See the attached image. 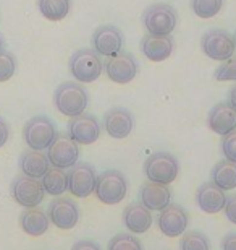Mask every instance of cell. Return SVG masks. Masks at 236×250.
I'll return each mask as SVG.
<instances>
[{
	"instance_id": "obj_37",
	"label": "cell",
	"mask_w": 236,
	"mask_h": 250,
	"mask_svg": "<svg viewBox=\"0 0 236 250\" xmlns=\"http://www.w3.org/2000/svg\"><path fill=\"white\" fill-rule=\"evenodd\" d=\"M228 103L236 109V84L230 89V94H228Z\"/></svg>"
},
{
	"instance_id": "obj_21",
	"label": "cell",
	"mask_w": 236,
	"mask_h": 250,
	"mask_svg": "<svg viewBox=\"0 0 236 250\" xmlns=\"http://www.w3.org/2000/svg\"><path fill=\"white\" fill-rule=\"evenodd\" d=\"M173 39L170 36H155V34H145L141 41V51L149 61L163 62L173 54Z\"/></svg>"
},
{
	"instance_id": "obj_4",
	"label": "cell",
	"mask_w": 236,
	"mask_h": 250,
	"mask_svg": "<svg viewBox=\"0 0 236 250\" xmlns=\"http://www.w3.org/2000/svg\"><path fill=\"white\" fill-rule=\"evenodd\" d=\"M178 159L167 151H159L149 156L144 163V174L150 182L170 186L178 177Z\"/></svg>"
},
{
	"instance_id": "obj_36",
	"label": "cell",
	"mask_w": 236,
	"mask_h": 250,
	"mask_svg": "<svg viewBox=\"0 0 236 250\" xmlns=\"http://www.w3.org/2000/svg\"><path fill=\"white\" fill-rule=\"evenodd\" d=\"M222 249L223 250H236V232L228 234V236L223 239Z\"/></svg>"
},
{
	"instance_id": "obj_17",
	"label": "cell",
	"mask_w": 236,
	"mask_h": 250,
	"mask_svg": "<svg viewBox=\"0 0 236 250\" xmlns=\"http://www.w3.org/2000/svg\"><path fill=\"white\" fill-rule=\"evenodd\" d=\"M227 195L225 190L215 186L214 182H205L199 187L196 193V203L198 207L207 214H217L225 208L227 203Z\"/></svg>"
},
{
	"instance_id": "obj_35",
	"label": "cell",
	"mask_w": 236,
	"mask_h": 250,
	"mask_svg": "<svg viewBox=\"0 0 236 250\" xmlns=\"http://www.w3.org/2000/svg\"><path fill=\"white\" fill-rule=\"evenodd\" d=\"M72 250H100V247L95 244L94 241H89V239H83V241H78Z\"/></svg>"
},
{
	"instance_id": "obj_7",
	"label": "cell",
	"mask_w": 236,
	"mask_h": 250,
	"mask_svg": "<svg viewBox=\"0 0 236 250\" xmlns=\"http://www.w3.org/2000/svg\"><path fill=\"white\" fill-rule=\"evenodd\" d=\"M47 158L50 166L58 169H70L78 163L79 148L78 143L65 133H57L54 142L47 148Z\"/></svg>"
},
{
	"instance_id": "obj_16",
	"label": "cell",
	"mask_w": 236,
	"mask_h": 250,
	"mask_svg": "<svg viewBox=\"0 0 236 250\" xmlns=\"http://www.w3.org/2000/svg\"><path fill=\"white\" fill-rule=\"evenodd\" d=\"M104 127L115 140L127 138L134 128L133 114L125 107H113L104 116Z\"/></svg>"
},
{
	"instance_id": "obj_19",
	"label": "cell",
	"mask_w": 236,
	"mask_h": 250,
	"mask_svg": "<svg viewBox=\"0 0 236 250\" xmlns=\"http://www.w3.org/2000/svg\"><path fill=\"white\" fill-rule=\"evenodd\" d=\"M209 127L217 135L232 133L236 130V109L230 103H218L209 114Z\"/></svg>"
},
{
	"instance_id": "obj_20",
	"label": "cell",
	"mask_w": 236,
	"mask_h": 250,
	"mask_svg": "<svg viewBox=\"0 0 236 250\" xmlns=\"http://www.w3.org/2000/svg\"><path fill=\"white\" fill-rule=\"evenodd\" d=\"M123 223L133 234H144L152 226V211L141 202L129 203L123 211Z\"/></svg>"
},
{
	"instance_id": "obj_24",
	"label": "cell",
	"mask_w": 236,
	"mask_h": 250,
	"mask_svg": "<svg viewBox=\"0 0 236 250\" xmlns=\"http://www.w3.org/2000/svg\"><path fill=\"white\" fill-rule=\"evenodd\" d=\"M212 182L225 192L236 188V163L223 159L218 161L212 169Z\"/></svg>"
},
{
	"instance_id": "obj_33",
	"label": "cell",
	"mask_w": 236,
	"mask_h": 250,
	"mask_svg": "<svg viewBox=\"0 0 236 250\" xmlns=\"http://www.w3.org/2000/svg\"><path fill=\"white\" fill-rule=\"evenodd\" d=\"M225 216L230 223L236 224V195L227 198V203H225Z\"/></svg>"
},
{
	"instance_id": "obj_6",
	"label": "cell",
	"mask_w": 236,
	"mask_h": 250,
	"mask_svg": "<svg viewBox=\"0 0 236 250\" xmlns=\"http://www.w3.org/2000/svg\"><path fill=\"white\" fill-rule=\"evenodd\" d=\"M55 137H57V128L47 116H36L24 124L23 138L29 149L44 151L50 146Z\"/></svg>"
},
{
	"instance_id": "obj_5",
	"label": "cell",
	"mask_w": 236,
	"mask_h": 250,
	"mask_svg": "<svg viewBox=\"0 0 236 250\" xmlns=\"http://www.w3.org/2000/svg\"><path fill=\"white\" fill-rule=\"evenodd\" d=\"M102 61L94 49H79L70 59V73L78 83H92L102 73Z\"/></svg>"
},
{
	"instance_id": "obj_10",
	"label": "cell",
	"mask_w": 236,
	"mask_h": 250,
	"mask_svg": "<svg viewBox=\"0 0 236 250\" xmlns=\"http://www.w3.org/2000/svg\"><path fill=\"white\" fill-rule=\"evenodd\" d=\"M204 54L212 61L225 62L233 57L235 41L225 29H210L202 36L200 41Z\"/></svg>"
},
{
	"instance_id": "obj_38",
	"label": "cell",
	"mask_w": 236,
	"mask_h": 250,
	"mask_svg": "<svg viewBox=\"0 0 236 250\" xmlns=\"http://www.w3.org/2000/svg\"><path fill=\"white\" fill-rule=\"evenodd\" d=\"M0 51H3V38H2V34H0Z\"/></svg>"
},
{
	"instance_id": "obj_32",
	"label": "cell",
	"mask_w": 236,
	"mask_h": 250,
	"mask_svg": "<svg viewBox=\"0 0 236 250\" xmlns=\"http://www.w3.org/2000/svg\"><path fill=\"white\" fill-rule=\"evenodd\" d=\"M222 153L225 159L228 161L236 163V130H233L232 133L225 135L222 140Z\"/></svg>"
},
{
	"instance_id": "obj_23",
	"label": "cell",
	"mask_w": 236,
	"mask_h": 250,
	"mask_svg": "<svg viewBox=\"0 0 236 250\" xmlns=\"http://www.w3.org/2000/svg\"><path fill=\"white\" fill-rule=\"evenodd\" d=\"M50 163L46 153L37 151V149H28L19 158V169L24 176L42 179V176L49 171Z\"/></svg>"
},
{
	"instance_id": "obj_13",
	"label": "cell",
	"mask_w": 236,
	"mask_h": 250,
	"mask_svg": "<svg viewBox=\"0 0 236 250\" xmlns=\"http://www.w3.org/2000/svg\"><path fill=\"white\" fill-rule=\"evenodd\" d=\"M49 219L54 226L62 231L73 229L79 221V208L78 205L70 198L57 197L49 205Z\"/></svg>"
},
{
	"instance_id": "obj_30",
	"label": "cell",
	"mask_w": 236,
	"mask_h": 250,
	"mask_svg": "<svg viewBox=\"0 0 236 250\" xmlns=\"http://www.w3.org/2000/svg\"><path fill=\"white\" fill-rule=\"evenodd\" d=\"M17 72V61L10 52L0 51V83L8 82Z\"/></svg>"
},
{
	"instance_id": "obj_14",
	"label": "cell",
	"mask_w": 236,
	"mask_h": 250,
	"mask_svg": "<svg viewBox=\"0 0 236 250\" xmlns=\"http://www.w3.org/2000/svg\"><path fill=\"white\" fill-rule=\"evenodd\" d=\"M125 46V36L113 24H104L92 34V49L99 56L110 57L120 52Z\"/></svg>"
},
{
	"instance_id": "obj_31",
	"label": "cell",
	"mask_w": 236,
	"mask_h": 250,
	"mask_svg": "<svg viewBox=\"0 0 236 250\" xmlns=\"http://www.w3.org/2000/svg\"><path fill=\"white\" fill-rule=\"evenodd\" d=\"M214 78L217 82H236V59H228L215 70Z\"/></svg>"
},
{
	"instance_id": "obj_26",
	"label": "cell",
	"mask_w": 236,
	"mask_h": 250,
	"mask_svg": "<svg viewBox=\"0 0 236 250\" xmlns=\"http://www.w3.org/2000/svg\"><path fill=\"white\" fill-rule=\"evenodd\" d=\"M39 12L49 21H62L72 8V0H37Z\"/></svg>"
},
{
	"instance_id": "obj_18",
	"label": "cell",
	"mask_w": 236,
	"mask_h": 250,
	"mask_svg": "<svg viewBox=\"0 0 236 250\" xmlns=\"http://www.w3.org/2000/svg\"><path fill=\"white\" fill-rule=\"evenodd\" d=\"M141 203L150 211H162L172 203V190L165 184L157 182H145L141 187Z\"/></svg>"
},
{
	"instance_id": "obj_28",
	"label": "cell",
	"mask_w": 236,
	"mask_h": 250,
	"mask_svg": "<svg viewBox=\"0 0 236 250\" xmlns=\"http://www.w3.org/2000/svg\"><path fill=\"white\" fill-rule=\"evenodd\" d=\"M180 249L182 250H210V244L205 234L199 231H188L182 236Z\"/></svg>"
},
{
	"instance_id": "obj_29",
	"label": "cell",
	"mask_w": 236,
	"mask_h": 250,
	"mask_svg": "<svg viewBox=\"0 0 236 250\" xmlns=\"http://www.w3.org/2000/svg\"><path fill=\"white\" fill-rule=\"evenodd\" d=\"M107 250H143L141 242L133 234H117L113 239H110Z\"/></svg>"
},
{
	"instance_id": "obj_8",
	"label": "cell",
	"mask_w": 236,
	"mask_h": 250,
	"mask_svg": "<svg viewBox=\"0 0 236 250\" xmlns=\"http://www.w3.org/2000/svg\"><path fill=\"white\" fill-rule=\"evenodd\" d=\"M12 197L19 207L23 208H36L44 202L46 190L39 179L18 176L12 182Z\"/></svg>"
},
{
	"instance_id": "obj_34",
	"label": "cell",
	"mask_w": 236,
	"mask_h": 250,
	"mask_svg": "<svg viewBox=\"0 0 236 250\" xmlns=\"http://www.w3.org/2000/svg\"><path fill=\"white\" fill-rule=\"evenodd\" d=\"M8 138H10V127H8L7 121L0 116V148L5 146V143L8 142Z\"/></svg>"
},
{
	"instance_id": "obj_11",
	"label": "cell",
	"mask_w": 236,
	"mask_h": 250,
	"mask_svg": "<svg viewBox=\"0 0 236 250\" xmlns=\"http://www.w3.org/2000/svg\"><path fill=\"white\" fill-rule=\"evenodd\" d=\"M68 174V190L76 198H88L94 193L97 174L95 169L88 163H76L73 167H70Z\"/></svg>"
},
{
	"instance_id": "obj_39",
	"label": "cell",
	"mask_w": 236,
	"mask_h": 250,
	"mask_svg": "<svg viewBox=\"0 0 236 250\" xmlns=\"http://www.w3.org/2000/svg\"><path fill=\"white\" fill-rule=\"evenodd\" d=\"M233 41H235V51H236V34H235V39H233Z\"/></svg>"
},
{
	"instance_id": "obj_2",
	"label": "cell",
	"mask_w": 236,
	"mask_h": 250,
	"mask_svg": "<svg viewBox=\"0 0 236 250\" xmlns=\"http://www.w3.org/2000/svg\"><path fill=\"white\" fill-rule=\"evenodd\" d=\"M144 26L149 34L155 36H170L178 23V15L172 5L154 3L145 8L143 15Z\"/></svg>"
},
{
	"instance_id": "obj_25",
	"label": "cell",
	"mask_w": 236,
	"mask_h": 250,
	"mask_svg": "<svg viewBox=\"0 0 236 250\" xmlns=\"http://www.w3.org/2000/svg\"><path fill=\"white\" fill-rule=\"evenodd\" d=\"M42 187L46 193L52 195V197H60L68 190V174L65 169L58 167H49V171L42 176Z\"/></svg>"
},
{
	"instance_id": "obj_22",
	"label": "cell",
	"mask_w": 236,
	"mask_h": 250,
	"mask_svg": "<svg viewBox=\"0 0 236 250\" xmlns=\"http://www.w3.org/2000/svg\"><path fill=\"white\" fill-rule=\"evenodd\" d=\"M19 226H21L24 234L31 237L44 236L50 226L49 214L39 208H26L19 214Z\"/></svg>"
},
{
	"instance_id": "obj_27",
	"label": "cell",
	"mask_w": 236,
	"mask_h": 250,
	"mask_svg": "<svg viewBox=\"0 0 236 250\" xmlns=\"http://www.w3.org/2000/svg\"><path fill=\"white\" fill-rule=\"evenodd\" d=\"M223 2L225 0H191V8L196 17L209 20L222 10Z\"/></svg>"
},
{
	"instance_id": "obj_15",
	"label": "cell",
	"mask_w": 236,
	"mask_h": 250,
	"mask_svg": "<svg viewBox=\"0 0 236 250\" xmlns=\"http://www.w3.org/2000/svg\"><path fill=\"white\" fill-rule=\"evenodd\" d=\"M68 135L78 145H92L100 137V125L92 114H79L68 124Z\"/></svg>"
},
{
	"instance_id": "obj_12",
	"label": "cell",
	"mask_w": 236,
	"mask_h": 250,
	"mask_svg": "<svg viewBox=\"0 0 236 250\" xmlns=\"http://www.w3.org/2000/svg\"><path fill=\"white\" fill-rule=\"evenodd\" d=\"M188 223H189V216L186 209L175 203H170L167 208H163L159 213V219H157L160 232L172 239L183 236L186 232Z\"/></svg>"
},
{
	"instance_id": "obj_3",
	"label": "cell",
	"mask_w": 236,
	"mask_h": 250,
	"mask_svg": "<svg viewBox=\"0 0 236 250\" xmlns=\"http://www.w3.org/2000/svg\"><path fill=\"white\" fill-rule=\"evenodd\" d=\"M94 192L99 202H102L104 205H117L128 193L127 177L120 171H115V169L104 171L97 176Z\"/></svg>"
},
{
	"instance_id": "obj_1",
	"label": "cell",
	"mask_w": 236,
	"mask_h": 250,
	"mask_svg": "<svg viewBox=\"0 0 236 250\" xmlns=\"http://www.w3.org/2000/svg\"><path fill=\"white\" fill-rule=\"evenodd\" d=\"M54 103L58 112L67 117H76L88 109L89 94L86 88L78 82H65L54 93Z\"/></svg>"
},
{
	"instance_id": "obj_9",
	"label": "cell",
	"mask_w": 236,
	"mask_h": 250,
	"mask_svg": "<svg viewBox=\"0 0 236 250\" xmlns=\"http://www.w3.org/2000/svg\"><path fill=\"white\" fill-rule=\"evenodd\" d=\"M139 72L138 61L134 59L133 54L120 51L113 56L107 57L105 62V73H107L109 80L118 84H127L136 78Z\"/></svg>"
}]
</instances>
